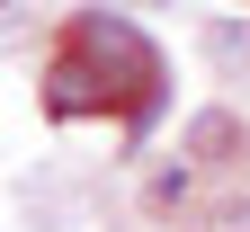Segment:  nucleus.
Listing matches in <instances>:
<instances>
[{
    "mask_svg": "<svg viewBox=\"0 0 250 232\" xmlns=\"http://www.w3.org/2000/svg\"><path fill=\"white\" fill-rule=\"evenodd\" d=\"M107 89H116V81L99 72V63H89L81 45H62V54H54V72H45V107H54V116H99V107H107Z\"/></svg>",
    "mask_w": 250,
    "mask_h": 232,
    "instance_id": "obj_1",
    "label": "nucleus"
},
{
    "mask_svg": "<svg viewBox=\"0 0 250 232\" xmlns=\"http://www.w3.org/2000/svg\"><path fill=\"white\" fill-rule=\"evenodd\" d=\"M224 152H241V125L214 107V116H197V125H188V161H224Z\"/></svg>",
    "mask_w": 250,
    "mask_h": 232,
    "instance_id": "obj_2",
    "label": "nucleus"
},
{
    "mask_svg": "<svg viewBox=\"0 0 250 232\" xmlns=\"http://www.w3.org/2000/svg\"><path fill=\"white\" fill-rule=\"evenodd\" d=\"M179 196H188V161H179V170H161V179H152V206H179Z\"/></svg>",
    "mask_w": 250,
    "mask_h": 232,
    "instance_id": "obj_3",
    "label": "nucleus"
},
{
    "mask_svg": "<svg viewBox=\"0 0 250 232\" xmlns=\"http://www.w3.org/2000/svg\"><path fill=\"white\" fill-rule=\"evenodd\" d=\"M9 27H18V0H0V36H9Z\"/></svg>",
    "mask_w": 250,
    "mask_h": 232,
    "instance_id": "obj_4",
    "label": "nucleus"
}]
</instances>
